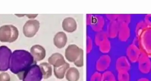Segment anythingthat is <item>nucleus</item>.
I'll list each match as a JSON object with an SVG mask.
<instances>
[{"mask_svg":"<svg viewBox=\"0 0 151 81\" xmlns=\"http://www.w3.org/2000/svg\"><path fill=\"white\" fill-rule=\"evenodd\" d=\"M35 64L36 63L29 52L25 50H16L12 53L9 69L14 74L18 75L26 71Z\"/></svg>","mask_w":151,"mask_h":81,"instance_id":"f257e3e1","label":"nucleus"},{"mask_svg":"<svg viewBox=\"0 0 151 81\" xmlns=\"http://www.w3.org/2000/svg\"><path fill=\"white\" fill-rule=\"evenodd\" d=\"M23 81H41L43 75L39 65L34 64L22 73L17 75Z\"/></svg>","mask_w":151,"mask_h":81,"instance_id":"f03ea898","label":"nucleus"},{"mask_svg":"<svg viewBox=\"0 0 151 81\" xmlns=\"http://www.w3.org/2000/svg\"><path fill=\"white\" fill-rule=\"evenodd\" d=\"M19 31L12 25H4L0 27V42L12 43L17 39Z\"/></svg>","mask_w":151,"mask_h":81,"instance_id":"7ed1b4c3","label":"nucleus"},{"mask_svg":"<svg viewBox=\"0 0 151 81\" xmlns=\"http://www.w3.org/2000/svg\"><path fill=\"white\" fill-rule=\"evenodd\" d=\"M141 52L151 57V29L147 28L138 36Z\"/></svg>","mask_w":151,"mask_h":81,"instance_id":"20e7f679","label":"nucleus"},{"mask_svg":"<svg viewBox=\"0 0 151 81\" xmlns=\"http://www.w3.org/2000/svg\"><path fill=\"white\" fill-rule=\"evenodd\" d=\"M12 52L5 45L0 46V72H5L9 68Z\"/></svg>","mask_w":151,"mask_h":81,"instance_id":"39448f33","label":"nucleus"},{"mask_svg":"<svg viewBox=\"0 0 151 81\" xmlns=\"http://www.w3.org/2000/svg\"><path fill=\"white\" fill-rule=\"evenodd\" d=\"M40 28V23L36 19H30L26 22L23 27V33L25 37L32 38Z\"/></svg>","mask_w":151,"mask_h":81,"instance_id":"423d86ee","label":"nucleus"},{"mask_svg":"<svg viewBox=\"0 0 151 81\" xmlns=\"http://www.w3.org/2000/svg\"><path fill=\"white\" fill-rule=\"evenodd\" d=\"M81 50V48L76 44L69 45L65 52V57L66 60L70 63H74L80 55Z\"/></svg>","mask_w":151,"mask_h":81,"instance_id":"0eeeda50","label":"nucleus"},{"mask_svg":"<svg viewBox=\"0 0 151 81\" xmlns=\"http://www.w3.org/2000/svg\"><path fill=\"white\" fill-rule=\"evenodd\" d=\"M32 54L35 63L43 60L46 57V51L45 48L40 44H35L30 49Z\"/></svg>","mask_w":151,"mask_h":81,"instance_id":"6e6552de","label":"nucleus"},{"mask_svg":"<svg viewBox=\"0 0 151 81\" xmlns=\"http://www.w3.org/2000/svg\"><path fill=\"white\" fill-rule=\"evenodd\" d=\"M138 61L139 71L144 74H148L151 70V61L146 54L141 52Z\"/></svg>","mask_w":151,"mask_h":81,"instance_id":"1a4fd4ad","label":"nucleus"},{"mask_svg":"<svg viewBox=\"0 0 151 81\" xmlns=\"http://www.w3.org/2000/svg\"><path fill=\"white\" fill-rule=\"evenodd\" d=\"M63 30L69 33L74 32L77 28L76 20L73 18L69 17L65 18L62 22Z\"/></svg>","mask_w":151,"mask_h":81,"instance_id":"9d476101","label":"nucleus"},{"mask_svg":"<svg viewBox=\"0 0 151 81\" xmlns=\"http://www.w3.org/2000/svg\"><path fill=\"white\" fill-rule=\"evenodd\" d=\"M141 54V51L139 48L134 44H130L127 50V54L129 60L133 62H137Z\"/></svg>","mask_w":151,"mask_h":81,"instance_id":"9b49d317","label":"nucleus"},{"mask_svg":"<svg viewBox=\"0 0 151 81\" xmlns=\"http://www.w3.org/2000/svg\"><path fill=\"white\" fill-rule=\"evenodd\" d=\"M68 41V37L64 32L57 33L53 38V43L57 48L63 49L65 47Z\"/></svg>","mask_w":151,"mask_h":81,"instance_id":"f8f14e48","label":"nucleus"},{"mask_svg":"<svg viewBox=\"0 0 151 81\" xmlns=\"http://www.w3.org/2000/svg\"><path fill=\"white\" fill-rule=\"evenodd\" d=\"M48 63L53 67L61 66L66 63L64 57L59 52L53 53L48 59Z\"/></svg>","mask_w":151,"mask_h":81,"instance_id":"ddd939ff","label":"nucleus"},{"mask_svg":"<svg viewBox=\"0 0 151 81\" xmlns=\"http://www.w3.org/2000/svg\"><path fill=\"white\" fill-rule=\"evenodd\" d=\"M119 39L120 40L125 42L128 39L130 36V29L128 24L124 23L120 24L119 25Z\"/></svg>","mask_w":151,"mask_h":81,"instance_id":"4468645a","label":"nucleus"},{"mask_svg":"<svg viewBox=\"0 0 151 81\" xmlns=\"http://www.w3.org/2000/svg\"><path fill=\"white\" fill-rule=\"evenodd\" d=\"M70 67V64L66 62L61 66L53 67V74L57 79L63 80L65 77L66 72Z\"/></svg>","mask_w":151,"mask_h":81,"instance_id":"2eb2a0df","label":"nucleus"},{"mask_svg":"<svg viewBox=\"0 0 151 81\" xmlns=\"http://www.w3.org/2000/svg\"><path fill=\"white\" fill-rule=\"evenodd\" d=\"M43 75V79L47 80L52 76L53 73V67L48 62H44L39 65Z\"/></svg>","mask_w":151,"mask_h":81,"instance_id":"dca6fc26","label":"nucleus"},{"mask_svg":"<svg viewBox=\"0 0 151 81\" xmlns=\"http://www.w3.org/2000/svg\"><path fill=\"white\" fill-rule=\"evenodd\" d=\"M116 67L119 72H128L130 69V65L126 57H122L117 60Z\"/></svg>","mask_w":151,"mask_h":81,"instance_id":"f3484780","label":"nucleus"},{"mask_svg":"<svg viewBox=\"0 0 151 81\" xmlns=\"http://www.w3.org/2000/svg\"><path fill=\"white\" fill-rule=\"evenodd\" d=\"M65 78L67 81H78L80 78V73L76 67H70L67 70Z\"/></svg>","mask_w":151,"mask_h":81,"instance_id":"a211bd4d","label":"nucleus"},{"mask_svg":"<svg viewBox=\"0 0 151 81\" xmlns=\"http://www.w3.org/2000/svg\"><path fill=\"white\" fill-rule=\"evenodd\" d=\"M119 23L115 20L111 23L109 31L110 37L114 38L117 36L119 32Z\"/></svg>","mask_w":151,"mask_h":81,"instance_id":"6ab92c4d","label":"nucleus"},{"mask_svg":"<svg viewBox=\"0 0 151 81\" xmlns=\"http://www.w3.org/2000/svg\"><path fill=\"white\" fill-rule=\"evenodd\" d=\"M147 28H148V27L144 21H141L139 22L137 25L136 29V33L137 37H138L142 32Z\"/></svg>","mask_w":151,"mask_h":81,"instance_id":"aec40b11","label":"nucleus"},{"mask_svg":"<svg viewBox=\"0 0 151 81\" xmlns=\"http://www.w3.org/2000/svg\"><path fill=\"white\" fill-rule=\"evenodd\" d=\"M117 19L119 24L124 23L129 24L131 21V16L129 15H118Z\"/></svg>","mask_w":151,"mask_h":81,"instance_id":"412c9836","label":"nucleus"},{"mask_svg":"<svg viewBox=\"0 0 151 81\" xmlns=\"http://www.w3.org/2000/svg\"><path fill=\"white\" fill-rule=\"evenodd\" d=\"M83 50L81 49V52L78 58L76 59L74 62V65L76 67H82L83 66L84 62H83Z\"/></svg>","mask_w":151,"mask_h":81,"instance_id":"4be33fe9","label":"nucleus"},{"mask_svg":"<svg viewBox=\"0 0 151 81\" xmlns=\"http://www.w3.org/2000/svg\"><path fill=\"white\" fill-rule=\"evenodd\" d=\"M119 81H129L130 76L128 72H119Z\"/></svg>","mask_w":151,"mask_h":81,"instance_id":"5701e85b","label":"nucleus"},{"mask_svg":"<svg viewBox=\"0 0 151 81\" xmlns=\"http://www.w3.org/2000/svg\"><path fill=\"white\" fill-rule=\"evenodd\" d=\"M10 77L8 73L3 72L0 74V81H10Z\"/></svg>","mask_w":151,"mask_h":81,"instance_id":"b1692460","label":"nucleus"},{"mask_svg":"<svg viewBox=\"0 0 151 81\" xmlns=\"http://www.w3.org/2000/svg\"><path fill=\"white\" fill-rule=\"evenodd\" d=\"M145 22L148 28L151 29V14H147L145 17Z\"/></svg>","mask_w":151,"mask_h":81,"instance_id":"393cba45","label":"nucleus"},{"mask_svg":"<svg viewBox=\"0 0 151 81\" xmlns=\"http://www.w3.org/2000/svg\"><path fill=\"white\" fill-rule=\"evenodd\" d=\"M25 16L29 19H34L36 17H37L38 15V14H26Z\"/></svg>","mask_w":151,"mask_h":81,"instance_id":"a878e982","label":"nucleus"},{"mask_svg":"<svg viewBox=\"0 0 151 81\" xmlns=\"http://www.w3.org/2000/svg\"><path fill=\"white\" fill-rule=\"evenodd\" d=\"M137 81H150L149 80H148V79H147V78H141V79H139V80H138Z\"/></svg>","mask_w":151,"mask_h":81,"instance_id":"bb28decb","label":"nucleus"},{"mask_svg":"<svg viewBox=\"0 0 151 81\" xmlns=\"http://www.w3.org/2000/svg\"><path fill=\"white\" fill-rule=\"evenodd\" d=\"M16 15L19 17H22L25 16V15H24H24H17V14H16Z\"/></svg>","mask_w":151,"mask_h":81,"instance_id":"cd10ccee","label":"nucleus"}]
</instances>
